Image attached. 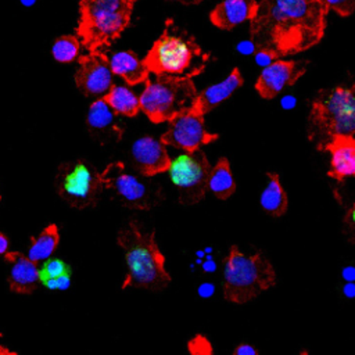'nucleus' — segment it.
<instances>
[{"mask_svg":"<svg viewBox=\"0 0 355 355\" xmlns=\"http://www.w3.org/2000/svg\"><path fill=\"white\" fill-rule=\"evenodd\" d=\"M327 12L323 0H261L250 19L251 39L280 57L301 53L323 37Z\"/></svg>","mask_w":355,"mask_h":355,"instance_id":"obj_1","label":"nucleus"},{"mask_svg":"<svg viewBox=\"0 0 355 355\" xmlns=\"http://www.w3.org/2000/svg\"><path fill=\"white\" fill-rule=\"evenodd\" d=\"M116 241L123 250L128 269L122 290L137 287L159 291L171 283V275L165 268V257L155 241L154 230L146 233L132 220L118 233Z\"/></svg>","mask_w":355,"mask_h":355,"instance_id":"obj_2","label":"nucleus"},{"mask_svg":"<svg viewBox=\"0 0 355 355\" xmlns=\"http://www.w3.org/2000/svg\"><path fill=\"white\" fill-rule=\"evenodd\" d=\"M309 140L319 151L338 136H354L355 90L354 86H337L322 90L312 100L309 112Z\"/></svg>","mask_w":355,"mask_h":355,"instance_id":"obj_3","label":"nucleus"},{"mask_svg":"<svg viewBox=\"0 0 355 355\" xmlns=\"http://www.w3.org/2000/svg\"><path fill=\"white\" fill-rule=\"evenodd\" d=\"M137 0H80L76 37L89 51L111 46L128 28Z\"/></svg>","mask_w":355,"mask_h":355,"instance_id":"obj_4","label":"nucleus"},{"mask_svg":"<svg viewBox=\"0 0 355 355\" xmlns=\"http://www.w3.org/2000/svg\"><path fill=\"white\" fill-rule=\"evenodd\" d=\"M276 284V272L261 251L244 254L232 245L223 268V297L229 302L245 304Z\"/></svg>","mask_w":355,"mask_h":355,"instance_id":"obj_5","label":"nucleus"},{"mask_svg":"<svg viewBox=\"0 0 355 355\" xmlns=\"http://www.w3.org/2000/svg\"><path fill=\"white\" fill-rule=\"evenodd\" d=\"M208 58L209 55L202 53L187 32L173 25L172 19H168L162 35L154 42L143 62L155 75L179 76L189 69L200 73L201 69L193 68V64L205 65Z\"/></svg>","mask_w":355,"mask_h":355,"instance_id":"obj_6","label":"nucleus"},{"mask_svg":"<svg viewBox=\"0 0 355 355\" xmlns=\"http://www.w3.org/2000/svg\"><path fill=\"white\" fill-rule=\"evenodd\" d=\"M191 78V75H157L154 80L147 79L146 87L139 97L140 110L154 123L169 122L191 108L197 94Z\"/></svg>","mask_w":355,"mask_h":355,"instance_id":"obj_7","label":"nucleus"},{"mask_svg":"<svg viewBox=\"0 0 355 355\" xmlns=\"http://www.w3.org/2000/svg\"><path fill=\"white\" fill-rule=\"evenodd\" d=\"M55 189L71 207H94L104 190L100 172L85 159L62 162L55 175Z\"/></svg>","mask_w":355,"mask_h":355,"instance_id":"obj_8","label":"nucleus"},{"mask_svg":"<svg viewBox=\"0 0 355 355\" xmlns=\"http://www.w3.org/2000/svg\"><path fill=\"white\" fill-rule=\"evenodd\" d=\"M100 176L104 189H108L123 207L147 211L162 200L158 187L126 172L125 165L119 161L108 164Z\"/></svg>","mask_w":355,"mask_h":355,"instance_id":"obj_9","label":"nucleus"},{"mask_svg":"<svg viewBox=\"0 0 355 355\" xmlns=\"http://www.w3.org/2000/svg\"><path fill=\"white\" fill-rule=\"evenodd\" d=\"M209 171L211 165L201 150L183 153L171 159L169 179L178 189L182 204L193 205L204 198Z\"/></svg>","mask_w":355,"mask_h":355,"instance_id":"obj_10","label":"nucleus"},{"mask_svg":"<svg viewBox=\"0 0 355 355\" xmlns=\"http://www.w3.org/2000/svg\"><path fill=\"white\" fill-rule=\"evenodd\" d=\"M218 137L216 133L207 132L204 116L189 108L169 121V128L161 136L159 141L164 146L168 144L184 153H193L201 146L215 141Z\"/></svg>","mask_w":355,"mask_h":355,"instance_id":"obj_11","label":"nucleus"},{"mask_svg":"<svg viewBox=\"0 0 355 355\" xmlns=\"http://www.w3.org/2000/svg\"><path fill=\"white\" fill-rule=\"evenodd\" d=\"M79 67L75 72L76 87L85 96L105 94L112 83L110 60L103 51H92L78 57Z\"/></svg>","mask_w":355,"mask_h":355,"instance_id":"obj_12","label":"nucleus"},{"mask_svg":"<svg viewBox=\"0 0 355 355\" xmlns=\"http://www.w3.org/2000/svg\"><path fill=\"white\" fill-rule=\"evenodd\" d=\"M304 73V64L297 61L276 60L263 68L255 82V90L262 98H273L284 87L293 86Z\"/></svg>","mask_w":355,"mask_h":355,"instance_id":"obj_13","label":"nucleus"},{"mask_svg":"<svg viewBox=\"0 0 355 355\" xmlns=\"http://www.w3.org/2000/svg\"><path fill=\"white\" fill-rule=\"evenodd\" d=\"M132 157L140 173L147 178L166 172L171 164L165 146L151 136L140 137L133 143Z\"/></svg>","mask_w":355,"mask_h":355,"instance_id":"obj_14","label":"nucleus"},{"mask_svg":"<svg viewBox=\"0 0 355 355\" xmlns=\"http://www.w3.org/2000/svg\"><path fill=\"white\" fill-rule=\"evenodd\" d=\"M4 261L10 265L8 284L14 293L29 294L36 290L39 282L37 263L18 251H7Z\"/></svg>","mask_w":355,"mask_h":355,"instance_id":"obj_15","label":"nucleus"},{"mask_svg":"<svg viewBox=\"0 0 355 355\" xmlns=\"http://www.w3.org/2000/svg\"><path fill=\"white\" fill-rule=\"evenodd\" d=\"M243 85V76L239 68H233L229 76L212 86L205 87L200 93L196 94L191 110L200 115H205L218 107L222 101L229 98L240 86Z\"/></svg>","mask_w":355,"mask_h":355,"instance_id":"obj_16","label":"nucleus"},{"mask_svg":"<svg viewBox=\"0 0 355 355\" xmlns=\"http://www.w3.org/2000/svg\"><path fill=\"white\" fill-rule=\"evenodd\" d=\"M324 151L330 153V169L327 175L343 182L355 173V140L354 136H338L333 139Z\"/></svg>","mask_w":355,"mask_h":355,"instance_id":"obj_17","label":"nucleus"},{"mask_svg":"<svg viewBox=\"0 0 355 355\" xmlns=\"http://www.w3.org/2000/svg\"><path fill=\"white\" fill-rule=\"evenodd\" d=\"M257 0H223L209 14L211 22L220 29L229 31L250 21L257 10Z\"/></svg>","mask_w":355,"mask_h":355,"instance_id":"obj_18","label":"nucleus"},{"mask_svg":"<svg viewBox=\"0 0 355 355\" xmlns=\"http://www.w3.org/2000/svg\"><path fill=\"white\" fill-rule=\"evenodd\" d=\"M87 126L93 135L100 139L108 140H119L123 133V128H121L115 121V114L105 104L103 97L93 101L87 112Z\"/></svg>","mask_w":355,"mask_h":355,"instance_id":"obj_19","label":"nucleus"},{"mask_svg":"<svg viewBox=\"0 0 355 355\" xmlns=\"http://www.w3.org/2000/svg\"><path fill=\"white\" fill-rule=\"evenodd\" d=\"M111 72L121 76L128 85H139L148 79L150 71L144 65L143 60L137 57L132 50H123L115 53L110 61Z\"/></svg>","mask_w":355,"mask_h":355,"instance_id":"obj_20","label":"nucleus"},{"mask_svg":"<svg viewBox=\"0 0 355 355\" xmlns=\"http://www.w3.org/2000/svg\"><path fill=\"white\" fill-rule=\"evenodd\" d=\"M266 176H268V184L261 194V200H259L261 207L266 214L275 218H279L284 215L287 211V205H288L287 194L282 187L279 173L268 172Z\"/></svg>","mask_w":355,"mask_h":355,"instance_id":"obj_21","label":"nucleus"},{"mask_svg":"<svg viewBox=\"0 0 355 355\" xmlns=\"http://www.w3.org/2000/svg\"><path fill=\"white\" fill-rule=\"evenodd\" d=\"M39 282L49 290H67L71 284V266L60 258H49L39 268Z\"/></svg>","mask_w":355,"mask_h":355,"instance_id":"obj_22","label":"nucleus"},{"mask_svg":"<svg viewBox=\"0 0 355 355\" xmlns=\"http://www.w3.org/2000/svg\"><path fill=\"white\" fill-rule=\"evenodd\" d=\"M103 100L115 115L136 116L140 111L139 97L126 86L112 85L111 89L103 96Z\"/></svg>","mask_w":355,"mask_h":355,"instance_id":"obj_23","label":"nucleus"},{"mask_svg":"<svg viewBox=\"0 0 355 355\" xmlns=\"http://www.w3.org/2000/svg\"><path fill=\"white\" fill-rule=\"evenodd\" d=\"M207 189L211 190L219 200H227L236 191V183L227 158H219L216 165L211 168Z\"/></svg>","mask_w":355,"mask_h":355,"instance_id":"obj_24","label":"nucleus"},{"mask_svg":"<svg viewBox=\"0 0 355 355\" xmlns=\"http://www.w3.org/2000/svg\"><path fill=\"white\" fill-rule=\"evenodd\" d=\"M60 241V233L57 225L51 223L44 227L39 236L31 237V245L28 250V258L33 262H40L51 258Z\"/></svg>","mask_w":355,"mask_h":355,"instance_id":"obj_25","label":"nucleus"},{"mask_svg":"<svg viewBox=\"0 0 355 355\" xmlns=\"http://www.w3.org/2000/svg\"><path fill=\"white\" fill-rule=\"evenodd\" d=\"M80 42L73 35H64L54 40L51 54L58 62H72L79 57Z\"/></svg>","mask_w":355,"mask_h":355,"instance_id":"obj_26","label":"nucleus"},{"mask_svg":"<svg viewBox=\"0 0 355 355\" xmlns=\"http://www.w3.org/2000/svg\"><path fill=\"white\" fill-rule=\"evenodd\" d=\"M280 54L272 49V47H266V46H259L255 49V61L258 65H269L272 64L273 61L279 60Z\"/></svg>","mask_w":355,"mask_h":355,"instance_id":"obj_27","label":"nucleus"},{"mask_svg":"<svg viewBox=\"0 0 355 355\" xmlns=\"http://www.w3.org/2000/svg\"><path fill=\"white\" fill-rule=\"evenodd\" d=\"M327 8L334 10L341 17H349L354 12L355 0H323Z\"/></svg>","mask_w":355,"mask_h":355,"instance_id":"obj_28","label":"nucleus"},{"mask_svg":"<svg viewBox=\"0 0 355 355\" xmlns=\"http://www.w3.org/2000/svg\"><path fill=\"white\" fill-rule=\"evenodd\" d=\"M233 355H259V354H258V349L251 344L241 343L234 348Z\"/></svg>","mask_w":355,"mask_h":355,"instance_id":"obj_29","label":"nucleus"},{"mask_svg":"<svg viewBox=\"0 0 355 355\" xmlns=\"http://www.w3.org/2000/svg\"><path fill=\"white\" fill-rule=\"evenodd\" d=\"M8 239L0 232V255H4L8 251Z\"/></svg>","mask_w":355,"mask_h":355,"instance_id":"obj_30","label":"nucleus"},{"mask_svg":"<svg viewBox=\"0 0 355 355\" xmlns=\"http://www.w3.org/2000/svg\"><path fill=\"white\" fill-rule=\"evenodd\" d=\"M171 1H179V3L186 4V6H193V4H198V3H201L202 0H171Z\"/></svg>","mask_w":355,"mask_h":355,"instance_id":"obj_31","label":"nucleus"},{"mask_svg":"<svg viewBox=\"0 0 355 355\" xmlns=\"http://www.w3.org/2000/svg\"><path fill=\"white\" fill-rule=\"evenodd\" d=\"M0 355H17V354H15V352H11V351H8L7 348H4V347L0 345Z\"/></svg>","mask_w":355,"mask_h":355,"instance_id":"obj_32","label":"nucleus"},{"mask_svg":"<svg viewBox=\"0 0 355 355\" xmlns=\"http://www.w3.org/2000/svg\"><path fill=\"white\" fill-rule=\"evenodd\" d=\"M35 1H36V0H21V3H22L25 7H31V6H33V4H35Z\"/></svg>","mask_w":355,"mask_h":355,"instance_id":"obj_33","label":"nucleus"},{"mask_svg":"<svg viewBox=\"0 0 355 355\" xmlns=\"http://www.w3.org/2000/svg\"><path fill=\"white\" fill-rule=\"evenodd\" d=\"M298 355H309V354H308V351H305V349H304V351H301Z\"/></svg>","mask_w":355,"mask_h":355,"instance_id":"obj_34","label":"nucleus"},{"mask_svg":"<svg viewBox=\"0 0 355 355\" xmlns=\"http://www.w3.org/2000/svg\"><path fill=\"white\" fill-rule=\"evenodd\" d=\"M0 198H1V196H0Z\"/></svg>","mask_w":355,"mask_h":355,"instance_id":"obj_35","label":"nucleus"}]
</instances>
